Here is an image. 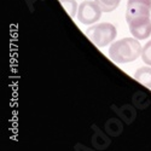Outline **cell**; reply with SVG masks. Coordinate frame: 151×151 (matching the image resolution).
I'll list each match as a JSON object with an SVG mask.
<instances>
[{
  "label": "cell",
  "mask_w": 151,
  "mask_h": 151,
  "mask_svg": "<svg viewBox=\"0 0 151 151\" xmlns=\"http://www.w3.org/2000/svg\"><path fill=\"white\" fill-rule=\"evenodd\" d=\"M128 27L132 35L138 40H145L151 35V19L134 24H128Z\"/></svg>",
  "instance_id": "5b68a950"
},
{
  "label": "cell",
  "mask_w": 151,
  "mask_h": 151,
  "mask_svg": "<svg viewBox=\"0 0 151 151\" xmlns=\"http://www.w3.org/2000/svg\"><path fill=\"white\" fill-rule=\"evenodd\" d=\"M142 59L147 65H151V40L145 44L142 51Z\"/></svg>",
  "instance_id": "9c48e42d"
},
{
  "label": "cell",
  "mask_w": 151,
  "mask_h": 151,
  "mask_svg": "<svg viewBox=\"0 0 151 151\" xmlns=\"http://www.w3.org/2000/svg\"><path fill=\"white\" fill-rule=\"evenodd\" d=\"M86 35L90 37V40L98 47H104L109 44H112L117 35V30L114 24L103 22L96 23L86 30Z\"/></svg>",
  "instance_id": "7a4b0ae2"
},
{
  "label": "cell",
  "mask_w": 151,
  "mask_h": 151,
  "mask_svg": "<svg viewBox=\"0 0 151 151\" xmlns=\"http://www.w3.org/2000/svg\"><path fill=\"white\" fill-rule=\"evenodd\" d=\"M134 79L142 85L146 86L147 88H151V68L142 67L137 69V71L134 73Z\"/></svg>",
  "instance_id": "8992f818"
},
{
  "label": "cell",
  "mask_w": 151,
  "mask_h": 151,
  "mask_svg": "<svg viewBox=\"0 0 151 151\" xmlns=\"http://www.w3.org/2000/svg\"><path fill=\"white\" fill-rule=\"evenodd\" d=\"M151 0H128L126 10V21L128 24L150 19Z\"/></svg>",
  "instance_id": "3957f363"
},
{
  "label": "cell",
  "mask_w": 151,
  "mask_h": 151,
  "mask_svg": "<svg viewBox=\"0 0 151 151\" xmlns=\"http://www.w3.org/2000/svg\"><path fill=\"white\" fill-rule=\"evenodd\" d=\"M62 6L65 9V11L68 12V15L70 17H75L78 15V10H79V5L76 3V0H59Z\"/></svg>",
  "instance_id": "ba28073f"
},
{
  "label": "cell",
  "mask_w": 151,
  "mask_h": 151,
  "mask_svg": "<svg viewBox=\"0 0 151 151\" xmlns=\"http://www.w3.org/2000/svg\"><path fill=\"white\" fill-rule=\"evenodd\" d=\"M102 9L98 6L96 1H91V0H85L79 6L76 18L80 23L86 24V26H92V24L97 23L100 17H102Z\"/></svg>",
  "instance_id": "277c9868"
},
{
  "label": "cell",
  "mask_w": 151,
  "mask_h": 151,
  "mask_svg": "<svg viewBox=\"0 0 151 151\" xmlns=\"http://www.w3.org/2000/svg\"><path fill=\"white\" fill-rule=\"evenodd\" d=\"M94 1L102 9L103 12H111L120 5L121 0H94Z\"/></svg>",
  "instance_id": "52a82bcc"
},
{
  "label": "cell",
  "mask_w": 151,
  "mask_h": 151,
  "mask_svg": "<svg viewBox=\"0 0 151 151\" xmlns=\"http://www.w3.org/2000/svg\"><path fill=\"white\" fill-rule=\"evenodd\" d=\"M143 47L139 40L135 37H123V39L112 42L109 48V57L117 64L131 63L142 56Z\"/></svg>",
  "instance_id": "6da1fadb"
}]
</instances>
